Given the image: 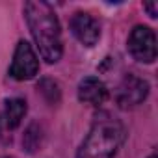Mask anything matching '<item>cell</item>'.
<instances>
[{"mask_svg": "<svg viewBox=\"0 0 158 158\" xmlns=\"http://www.w3.org/2000/svg\"><path fill=\"white\" fill-rule=\"evenodd\" d=\"M125 141V127L110 114H99L89 134L76 152V158H115Z\"/></svg>", "mask_w": 158, "mask_h": 158, "instance_id": "obj_2", "label": "cell"}, {"mask_svg": "<svg viewBox=\"0 0 158 158\" xmlns=\"http://www.w3.org/2000/svg\"><path fill=\"white\" fill-rule=\"evenodd\" d=\"M149 95V84L143 78L128 73L123 76V80L119 82L117 89H115V102L119 104V108H134L138 104H141Z\"/></svg>", "mask_w": 158, "mask_h": 158, "instance_id": "obj_3", "label": "cell"}, {"mask_svg": "<svg viewBox=\"0 0 158 158\" xmlns=\"http://www.w3.org/2000/svg\"><path fill=\"white\" fill-rule=\"evenodd\" d=\"M128 52L141 63L156 60V35L149 26H136L128 35Z\"/></svg>", "mask_w": 158, "mask_h": 158, "instance_id": "obj_4", "label": "cell"}, {"mask_svg": "<svg viewBox=\"0 0 158 158\" xmlns=\"http://www.w3.org/2000/svg\"><path fill=\"white\" fill-rule=\"evenodd\" d=\"M71 32L86 47H93L101 39V24H99V21L91 13H86V11H78V13L73 15Z\"/></svg>", "mask_w": 158, "mask_h": 158, "instance_id": "obj_6", "label": "cell"}, {"mask_svg": "<svg viewBox=\"0 0 158 158\" xmlns=\"http://www.w3.org/2000/svg\"><path fill=\"white\" fill-rule=\"evenodd\" d=\"M37 91H39V93L45 97V101L50 102V104H56V102L60 101V95H61L58 82H54L52 78H43V80L37 84Z\"/></svg>", "mask_w": 158, "mask_h": 158, "instance_id": "obj_10", "label": "cell"}, {"mask_svg": "<svg viewBox=\"0 0 158 158\" xmlns=\"http://www.w3.org/2000/svg\"><path fill=\"white\" fill-rule=\"evenodd\" d=\"M78 99L84 104L101 106L108 101V88L97 76H88L78 86Z\"/></svg>", "mask_w": 158, "mask_h": 158, "instance_id": "obj_8", "label": "cell"}, {"mask_svg": "<svg viewBox=\"0 0 158 158\" xmlns=\"http://www.w3.org/2000/svg\"><path fill=\"white\" fill-rule=\"evenodd\" d=\"M24 17L41 58L48 63L60 61L63 54L61 30L60 21L50 4L43 2V0H30L24 4Z\"/></svg>", "mask_w": 158, "mask_h": 158, "instance_id": "obj_1", "label": "cell"}, {"mask_svg": "<svg viewBox=\"0 0 158 158\" xmlns=\"http://www.w3.org/2000/svg\"><path fill=\"white\" fill-rule=\"evenodd\" d=\"M43 139H45V134H43L41 125L32 123V125L26 128L24 136H23V147H24L28 152H35V151H39V147L43 145Z\"/></svg>", "mask_w": 158, "mask_h": 158, "instance_id": "obj_9", "label": "cell"}, {"mask_svg": "<svg viewBox=\"0 0 158 158\" xmlns=\"http://www.w3.org/2000/svg\"><path fill=\"white\" fill-rule=\"evenodd\" d=\"M4 158H13V156H4Z\"/></svg>", "mask_w": 158, "mask_h": 158, "instance_id": "obj_13", "label": "cell"}, {"mask_svg": "<svg viewBox=\"0 0 158 158\" xmlns=\"http://www.w3.org/2000/svg\"><path fill=\"white\" fill-rule=\"evenodd\" d=\"M149 158H158V156H156V154H151V156H149Z\"/></svg>", "mask_w": 158, "mask_h": 158, "instance_id": "obj_12", "label": "cell"}, {"mask_svg": "<svg viewBox=\"0 0 158 158\" xmlns=\"http://www.w3.org/2000/svg\"><path fill=\"white\" fill-rule=\"evenodd\" d=\"M37 71H39V60L32 45L28 41H19L10 67V76H13L15 80H30L37 74Z\"/></svg>", "mask_w": 158, "mask_h": 158, "instance_id": "obj_5", "label": "cell"}, {"mask_svg": "<svg viewBox=\"0 0 158 158\" xmlns=\"http://www.w3.org/2000/svg\"><path fill=\"white\" fill-rule=\"evenodd\" d=\"M143 8L149 11V15H151L152 19L158 15V10H156V2H147V4H143Z\"/></svg>", "mask_w": 158, "mask_h": 158, "instance_id": "obj_11", "label": "cell"}, {"mask_svg": "<svg viewBox=\"0 0 158 158\" xmlns=\"http://www.w3.org/2000/svg\"><path fill=\"white\" fill-rule=\"evenodd\" d=\"M26 112H28V106L24 99H19V97L8 99L4 112L0 114V136L15 130L21 125V121L24 119Z\"/></svg>", "mask_w": 158, "mask_h": 158, "instance_id": "obj_7", "label": "cell"}]
</instances>
